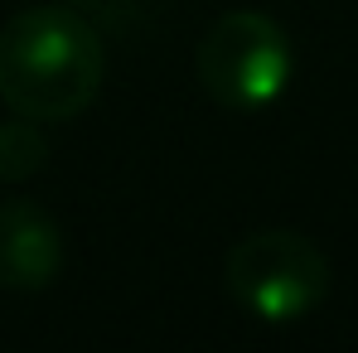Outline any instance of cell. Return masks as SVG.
Segmentation results:
<instances>
[{"label": "cell", "instance_id": "cell-1", "mask_svg": "<svg viewBox=\"0 0 358 353\" xmlns=\"http://www.w3.org/2000/svg\"><path fill=\"white\" fill-rule=\"evenodd\" d=\"M102 34L73 5H29L0 29V102L29 121H73L102 87Z\"/></svg>", "mask_w": 358, "mask_h": 353}, {"label": "cell", "instance_id": "cell-2", "mask_svg": "<svg viewBox=\"0 0 358 353\" xmlns=\"http://www.w3.org/2000/svg\"><path fill=\"white\" fill-rule=\"evenodd\" d=\"M223 281L252 319L291 324V319H305L329 295V257L305 233L266 228V233L242 237L228 252Z\"/></svg>", "mask_w": 358, "mask_h": 353}, {"label": "cell", "instance_id": "cell-3", "mask_svg": "<svg viewBox=\"0 0 358 353\" xmlns=\"http://www.w3.org/2000/svg\"><path fill=\"white\" fill-rule=\"evenodd\" d=\"M291 68H296V59H291L286 29L271 15H262V10L223 15L203 34V44L194 54L199 87L218 107H228V112H262V107H271L286 92Z\"/></svg>", "mask_w": 358, "mask_h": 353}, {"label": "cell", "instance_id": "cell-4", "mask_svg": "<svg viewBox=\"0 0 358 353\" xmlns=\"http://www.w3.org/2000/svg\"><path fill=\"white\" fill-rule=\"evenodd\" d=\"M63 271V233L54 213L34 199H10L0 208V286L44 291Z\"/></svg>", "mask_w": 358, "mask_h": 353}, {"label": "cell", "instance_id": "cell-5", "mask_svg": "<svg viewBox=\"0 0 358 353\" xmlns=\"http://www.w3.org/2000/svg\"><path fill=\"white\" fill-rule=\"evenodd\" d=\"M44 160H49V141L39 131V121H29V117L0 121V179L20 184V179L39 175Z\"/></svg>", "mask_w": 358, "mask_h": 353}, {"label": "cell", "instance_id": "cell-6", "mask_svg": "<svg viewBox=\"0 0 358 353\" xmlns=\"http://www.w3.org/2000/svg\"><path fill=\"white\" fill-rule=\"evenodd\" d=\"M68 5L78 15H87V20H92V10H117V0H68Z\"/></svg>", "mask_w": 358, "mask_h": 353}]
</instances>
